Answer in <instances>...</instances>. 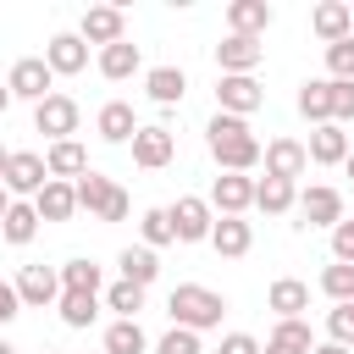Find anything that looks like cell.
I'll list each match as a JSON object with an SVG mask.
<instances>
[{
	"label": "cell",
	"instance_id": "bcb514c9",
	"mask_svg": "<svg viewBox=\"0 0 354 354\" xmlns=\"http://www.w3.org/2000/svg\"><path fill=\"white\" fill-rule=\"evenodd\" d=\"M310 354H354V348H343V343H315Z\"/></svg>",
	"mask_w": 354,
	"mask_h": 354
},
{
	"label": "cell",
	"instance_id": "d6a6232c",
	"mask_svg": "<svg viewBox=\"0 0 354 354\" xmlns=\"http://www.w3.org/2000/svg\"><path fill=\"white\" fill-rule=\"evenodd\" d=\"M72 194H77V210H88V216H100V210H105V199L116 194V183H111L105 171H94V166H88V171H83V177L72 183Z\"/></svg>",
	"mask_w": 354,
	"mask_h": 354
},
{
	"label": "cell",
	"instance_id": "7dc6e473",
	"mask_svg": "<svg viewBox=\"0 0 354 354\" xmlns=\"http://www.w3.org/2000/svg\"><path fill=\"white\" fill-rule=\"evenodd\" d=\"M6 210H11V194H6V188H0V221H6Z\"/></svg>",
	"mask_w": 354,
	"mask_h": 354
},
{
	"label": "cell",
	"instance_id": "2e32d148",
	"mask_svg": "<svg viewBox=\"0 0 354 354\" xmlns=\"http://www.w3.org/2000/svg\"><path fill=\"white\" fill-rule=\"evenodd\" d=\"M94 133H100V144H133V133H138L133 105H127V100H105V105L94 111Z\"/></svg>",
	"mask_w": 354,
	"mask_h": 354
},
{
	"label": "cell",
	"instance_id": "7c38bea8",
	"mask_svg": "<svg viewBox=\"0 0 354 354\" xmlns=\"http://www.w3.org/2000/svg\"><path fill=\"white\" fill-rule=\"evenodd\" d=\"M299 216H304L299 227H326V232H332V227L343 221V194H337L332 183H310V188L299 194Z\"/></svg>",
	"mask_w": 354,
	"mask_h": 354
},
{
	"label": "cell",
	"instance_id": "3957f363",
	"mask_svg": "<svg viewBox=\"0 0 354 354\" xmlns=\"http://www.w3.org/2000/svg\"><path fill=\"white\" fill-rule=\"evenodd\" d=\"M166 216H171V232H177V243H210L216 210L205 205V194H177V199L166 205Z\"/></svg>",
	"mask_w": 354,
	"mask_h": 354
},
{
	"label": "cell",
	"instance_id": "cb8c5ba5",
	"mask_svg": "<svg viewBox=\"0 0 354 354\" xmlns=\"http://www.w3.org/2000/svg\"><path fill=\"white\" fill-rule=\"evenodd\" d=\"M144 94L171 111V105H183V94H188V72H183V66H149V72H144Z\"/></svg>",
	"mask_w": 354,
	"mask_h": 354
},
{
	"label": "cell",
	"instance_id": "d6986e66",
	"mask_svg": "<svg viewBox=\"0 0 354 354\" xmlns=\"http://www.w3.org/2000/svg\"><path fill=\"white\" fill-rule=\"evenodd\" d=\"M266 310H277V321H304V310H310V282L277 277V282L266 288Z\"/></svg>",
	"mask_w": 354,
	"mask_h": 354
},
{
	"label": "cell",
	"instance_id": "ab89813d",
	"mask_svg": "<svg viewBox=\"0 0 354 354\" xmlns=\"http://www.w3.org/2000/svg\"><path fill=\"white\" fill-rule=\"evenodd\" d=\"M155 354H205V337L199 332H183V326H171L160 343H149Z\"/></svg>",
	"mask_w": 354,
	"mask_h": 354
},
{
	"label": "cell",
	"instance_id": "1f68e13d",
	"mask_svg": "<svg viewBox=\"0 0 354 354\" xmlns=\"http://www.w3.org/2000/svg\"><path fill=\"white\" fill-rule=\"evenodd\" d=\"M100 354H149V332H144L138 321H111Z\"/></svg>",
	"mask_w": 354,
	"mask_h": 354
},
{
	"label": "cell",
	"instance_id": "f35d334b",
	"mask_svg": "<svg viewBox=\"0 0 354 354\" xmlns=\"http://www.w3.org/2000/svg\"><path fill=\"white\" fill-rule=\"evenodd\" d=\"M326 343L354 348V304H332L326 310Z\"/></svg>",
	"mask_w": 354,
	"mask_h": 354
},
{
	"label": "cell",
	"instance_id": "b9f144b4",
	"mask_svg": "<svg viewBox=\"0 0 354 354\" xmlns=\"http://www.w3.org/2000/svg\"><path fill=\"white\" fill-rule=\"evenodd\" d=\"M332 122L337 127L354 122V83H332Z\"/></svg>",
	"mask_w": 354,
	"mask_h": 354
},
{
	"label": "cell",
	"instance_id": "6da1fadb",
	"mask_svg": "<svg viewBox=\"0 0 354 354\" xmlns=\"http://www.w3.org/2000/svg\"><path fill=\"white\" fill-rule=\"evenodd\" d=\"M205 149H210V160H216L221 171H243V177H249V171L260 166V149H266V144L254 138V127H249L243 116H221V111H216V116L205 122Z\"/></svg>",
	"mask_w": 354,
	"mask_h": 354
},
{
	"label": "cell",
	"instance_id": "f546056e",
	"mask_svg": "<svg viewBox=\"0 0 354 354\" xmlns=\"http://www.w3.org/2000/svg\"><path fill=\"white\" fill-rule=\"evenodd\" d=\"M293 205H299V188H293V183H282V177H254V210L288 216Z\"/></svg>",
	"mask_w": 354,
	"mask_h": 354
},
{
	"label": "cell",
	"instance_id": "ffe728a7",
	"mask_svg": "<svg viewBox=\"0 0 354 354\" xmlns=\"http://www.w3.org/2000/svg\"><path fill=\"white\" fill-rule=\"evenodd\" d=\"M94 66H100L105 83H127L133 72H144V50H138L133 39H122V44H105V50L94 55Z\"/></svg>",
	"mask_w": 354,
	"mask_h": 354
},
{
	"label": "cell",
	"instance_id": "f5cc1de1",
	"mask_svg": "<svg viewBox=\"0 0 354 354\" xmlns=\"http://www.w3.org/2000/svg\"><path fill=\"white\" fill-rule=\"evenodd\" d=\"M44 354H55V348H44Z\"/></svg>",
	"mask_w": 354,
	"mask_h": 354
},
{
	"label": "cell",
	"instance_id": "74e56055",
	"mask_svg": "<svg viewBox=\"0 0 354 354\" xmlns=\"http://www.w3.org/2000/svg\"><path fill=\"white\" fill-rule=\"evenodd\" d=\"M326 77L332 83H354V33L337 39V44H326Z\"/></svg>",
	"mask_w": 354,
	"mask_h": 354
},
{
	"label": "cell",
	"instance_id": "60d3db41",
	"mask_svg": "<svg viewBox=\"0 0 354 354\" xmlns=\"http://www.w3.org/2000/svg\"><path fill=\"white\" fill-rule=\"evenodd\" d=\"M332 260H337V266H354V221H348V216L332 227Z\"/></svg>",
	"mask_w": 354,
	"mask_h": 354
},
{
	"label": "cell",
	"instance_id": "277c9868",
	"mask_svg": "<svg viewBox=\"0 0 354 354\" xmlns=\"http://www.w3.org/2000/svg\"><path fill=\"white\" fill-rule=\"evenodd\" d=\"M6 94H11V100H28V105L50 100V94H55V72L44 66V55H22V61H11V72H6Z\"/></svg>",
	"mask_w": 354,
	"mask_h": 354
},
{
	"label": "cell",
	"instance_id": "8d00e7d4",
	"mask_svg": "<svg viewBox=\"0 0 354 354\" xmlns=\"http://www.w3.org/2000/svg\"><path fill=\"white\" fill-rule=\"evenodd\" d=\"M321 293H326L332 304H354V266H337V260H332V266L321 271Z\"/></svg>",
	"mask_w": 354,
	"mask_h": 354
},
{
	"label": "cell",
	"instance_id": "5bb4252c",
	"mask_svg": "<svg viewBox=\"0 0 354 354\" xmlns=\"http://www.w3.org/2000/svg\"><path fill=\"white\" fill-rule=\"evenodd\" d=\"M310 33H315L321 44L348 39V33H354V6H348V0H321V6L310 11Z\"/></svg>",
	"mask_w": 354,
	"mask_h": 354
},
{
	"label": "cell",
	"instance_id": "4316f807",
	"mask_svg": "<svg viewBox=\"0 0 354 354\" xmlns=\"http://www.w3.org/2000/svg\"><path fill=\"white\" fill-rule=\"evenodd\" d=\"M33 210H39V221H72L77 216V194H72V183H44L39 194H33Z\"/></svg>",
	"mask_w": 354,
	"mask_h": 354
},
{
	"label": "cell",
	"instance_id": "9c48e42d",
	"mask_svg": "<svg viewBox=\"0 0 354 354\" xmlns=\"http://www.w3.org/2000/svg\"><path fill=\"white\" fill-rule=\"evenodd\" d=\"M77 39L83 44H122L127 39V11L122 6H88L83 17H77Z\"/></svg>",
	"mask_w": 354,
	"mask_h": 354
},
{
	"label": "cell",
	"instance_id": "c3c4849f",
	"mask_svg": "<svg viewBox=\"0 0 354 354\" xmlns=\"http://www.w3.org/2000/svg\"><path fill=\"white\" fill-rule=\"evenodd\" d=\"M6 111H11V94H6V83H0V116H6Z\"/></svg>",
	"mask_w": 354,
	"mask_h": 354
},
{
	"label": "cell",
	"instance_id": "7a4b0ae2",
	"mask_svg": "<svg viewBox=\"0 0 354 354\" xmlns=\"http://www.w3.org/2000/svg\"><path fill=\"white\" fill-rule=\"evenodd\" d=\"M166 315H171V326H183V332H216L221 326V315H227V299L216 293V288H205V282H177L171 293H166Z\"/></svg>",
	"mask_w": 354,
	"mask_h": 354
},
{
	"label": "cell",
	"instance_id": "7bdbcfd3",
	"mask_svg": "<svg viewBox=\"0 0 354 354\" xmlns=\"http://www.w3.org/2000/svg\"><path fill=\"white\" fill-rule=\"evenodd\" d=\"M216 354H260V337H254V332H227Z\"/></svg>",
	"mask_w": 354,
	"mask_h": 354
},
{
	"label": "cell",
	"instance_id": "4fadbf2b",
	"mask_svg": "<svg viewBox=\"0 0 354 354\" xmlns=\"http://www.w3.org/2000/svg\"><path fill=\"white\" fill-rule=\"evenodd\" d=\"M11 288H17L22 310H50V304L61 299V277H55V266H22Z\"/></svg>",
	"mask_w": 354,
	"mask_h": 354
},
{
	"label": "cell",
	"instance_id": "d590c367",
	"mask_svg": "<svg viewBox=\"0 0 354 354\" xmlns=\"http://www.w3.org/2000/svg\"><path fill=\"white\" fill-rule=\"evenodd\" d=\"M144 293H149V288H133V282H122V277H116V282H111L100 299H105V310H116V321H138Z\"/></svg>",
	"mask_w": 354,
	"mask_h": 354
},
{
	"label": "cell",
	"instance_id": "f6af8a7d",
	"mask_svg": "<svg viewBox=\"0 0 354 354\" xmlns=\"http://www.w3.org/2000/svg\"><path fill=\"white\" fill-rule=\"evenodd\" d=\"M17 315H22V299H17V288L0 277V326H11Z\"/></svg>",
	"mask_w": 354,
	"mask_h": 354
},
{
	"label": "cell",
	"instance_id": "44dd1931",
	"mask_svg": "<svg viewBox=\"0 0 354 354\" xmlns=\"http://www.w3.org/2000/svg\"><path fill=\"white\" fill-rule=\"evenodd\" d=\"M44 171H50L55 183H77V177L88 171V149H83V138H61V144H50V149H44Z\"/></svg>",
	"mask_w": 354,
	"mask_h": 354
},
{
	"label": "cell",
	"instance_id": "8fae6325",
	"mask_svg": "<svg viewBox=\"0 0 354 354\" xmlns=\"http://www.w3.org/2000/svg\"><path fill=\"white\" fill-rule=\"evenodd\" d=\"M260 105H266V88L254 77H216V111L221 116H243L249 122Z\"/></svg>",
	"mask_w": 354,
	"mask_h": 354
},
{
	"label": "cell",
	"instance_id": "484cf974",
	"mask_svg": "<svg viewBox=\"0 0 354 354\" xmlns=\"http://www.w3.org/2000/svg\"><path fill=\"white\" fill-rule=\"evenodd\" d=\"M299 116L310 127H326L332 122V77H304L299 83Z\"/></svg>",
	"mask_w": 354,
	"mask_h": 354
},
{
	"label": "cell",
	"instance_id": "603a6c76",
	"mask_svg": "<svg viewBox=\"0 0 354 354\" xmlns=\"http://www.w3.org/2000/svg\"><path fill=\"white\" fill-rule=\"evenodd\" d=\"M354 144H348V133L337 127V122H326V127H310V144H304V155H310V166H343V155H348Z\"/></svg>",
	"mask_w": 354,
	"mask_h": 354
},
{
	"label": "cell",
	"instance_id": "836d02e7",
	"mask_svg": "<svg viewBox=\"0 0 354 354\" xmlns=\"http://www.w3.org/2000/svg\"><path fill=\"white\" fill-rule=\"evenodd\" d=\"M55 310H61V326L83 332V326H94V315H100V293H61Z\"/></svg>",
	"mask_w": 354,
	"mask_h": 354
},
{
	"label": "cell",
	"instance_id": "30bf717a",
	"mask_svg": "<svg viewBox=\"0 0 354 354\" xmlns=\"http://www.w3.org/2000/svg\"><path fill=\"white\" fill-rule=\"evenodd\" d=\"M205 205H210L216 216H243V210H254V177H243V171H221V177L210 183Z\"/></svg>",
	"mask_w": 354,
	"mask_h": 354
},
{
	"label": "cell",
	"instance_id": "816d5d0a",
	"mask_svg": "<svg viewBox=\"0 0 354 354\" xmlns=\"http://www.w3.org/2000/svg\"><path fill=\"white\" fill-rule=\"evenodd\" d=\"M0 354H17V348H11V343H6V337H0Z\"/></svg>",
	"mask_w": 354,
	"mask_h": 354
},
{
	"label": "cell",
	"instance_id": "5b68a950",
	"mask_svg": "<svg viewBox=\"0 0 354 354\" xmlns=\"http://www.w3.org/2000/svg\"><path fill=\"white\" fill-rule=\"evenodd\" d=\"M77 122H83V111H77V100L72 94H50V100H39L33 105V133H44L50 144H61V138H77Z\"/></svg>",
	"mask_w": 354,
	"mask_h": 354
},
{
	"label": "cell",
	"instance_id": "9a60e30c",
	"mask_svg": "<svg viewBox=\"0 0 354 354\" xmlns=\"http://www.w3.org/2000/svg\"><path fill=\"white\" fill-rule=\"evenodd\" d=\"M44 66H50L55 77H77V72L88 66V44H83L77 33H50V44H44Z\"/></svg>",
	"mask_w": 354,
	"mask_h": 354
},
{
	"label": "cell",
	"instance_id": "e0dca14e",
	"mask_svg": "<svg viewBox=\"0 0 354 354\" xmlns=\"http://www.w3.org/2000/svg\"><path fill=\"white\" fill-rule=\"evenodd\" d=\"M260 160H266V177H282V183L304 177V166H310V155H304L299 138H271V144L260 149Z\"/></svg>",
	"mask_w": 354,
	"mask_h": 354
},
{
	"label": "cell",
	"instance_id": "ac0fdd59",
	"mask_svg": "<svg viewBox=\"0 0 354 354\" xmlns=\"http://www.w3.org/2000/svg\"><path fill=\"white\" fill-rule=\"evenodd\" d=\"M210 249H216L221 260H243V254L254 249V227H249L243 216H216V227H210Z\"/></svg>",
	"mask_w": 354,
	"mask_h": 354
},
{
	"label": "cell",
	"instance_id": "7402d4cb",
	"mask_svg": "<svg viewBox=\"0 0 354 354\" xmlns=\"http://www.w3.org/2000/svg\"><path fill=\"white\" fill-rule=\"evenodd\" d=\"M277 22V11L266 0H232L227 6V33H243V39H266V28Z\"/></svg>",
	"mask_w": 354,
	"mask_h": 354
},
{
	"label": "cell",
	"instance_id": "83f0119b",
	"mask_svg": "<svg viewBox=\"0 0 354 354\" xmlns=\"http://www.w3.org/2000/svg\"><path fill=\"white\" fill-rule=\"evenodd\" d=\"M310 348H315L310 321H277V326H271V337L260 343V354H310Z\"/></svg>",
	"mask_w": 354,
	"mask_h": 354
},
{
	"label": "cell",
	"instance_id": "d4e9b609",
	"mask_svg": "<svg viewBox=\"0 0 354 354\" xmlns=\"http://www.w3.org/2000/svg\"><path fill=\"white\" fill-rule=\"evenodd\" d=\"M39 210H33V199H11V210H6V221H0V238L11 243V249H28L33 238H39Z\"/></svg>",
	"mask_w": 354,
	"mask_h": 354
},
{
	"label": "cell",
	"instance_id": "681fc988",
	"mask_svg": "<svg viewBox=\"0 0 354 354\" xmlns=\"http://www.w3.org/2000/svg\"><path fill=\"white\" fill-rule=\"evenodd\" d=\"M343 171H348V177H354V149H348V155H343Z\"/></svg>",
	"mask_w": 354,
	"mask_h": 354
},
{
	"label": "cell",
	"instance_id": "8992f818",
	"mask_svg": "<svg viewBox=\"0 0 354 354\" xmlns=\"http://www.w3.org/2000/svg\"><path fill=\"white\" fill-rule=\"evenodd\" d=\"M133 166H144V171H160V166H171L177 160V133L166 127V122H138V133H133Z\"/></svg>",
	"mask_w": 354,
	"mask_h": 354
},
{
	"label": "cell",
	"instance_id": "f907efd6",
	"mask_svg": "<svg viewBox=\"0 0 354 354\" xmlns=\"http://www.w3.org/2000/svg\"><path fill=\"white\" fill-rule=\"evenodd\" d=\"M6 160H11V149H6V144H0V177H6Z\"/></svg>",
	"mask_w": 354,
	"mask_h": 354
},
{
	"label": "cell",
	"instance_id": "f1b7e54d",
	"mask_svg": "<svg viewBox=\"0 0 354 354\" xmlns=\"http://www.w3.org/2000/svg\"><path fill=\"white\" fill-rule=\"evenodd\" d=\"M116 266H122V282H133V288H149V282L160 277V254L144 249V243H127V249L116 254Z\"/></svg>",
	"mask_w": 354,
	"mask_h": 354
},
{
	"label": "cell",
	"instance_id": "ba28073f",
	"mask_svg": "<svg viewBox=\"0 0 354 354\" xmlns=\"http://www.w3.org/2000/svg\"><path fill=\"white\" fill-rule=\"evenodd\" d=\"M50 183V171H44V155H33V149H11V160H6V177H0V188L11 194V199H33L39 188Z\"/></svg>",
	"mask_w": 354,
	"mask_h": 354
},
{
	"label": "cell",
	"instance_id": "52a82bcc",
	"mask_svg": "<svg viewBox=\"0 0 354 354\" xmlns=\"http://www.w3.org/2000/svg\"><path fill=\"white\" fill-rule=\"evenodd\" d=\"M260 61H266V39L227 33V39L216 44V77H254Z\"/></svg>",
	"mask_w": 354,
	"mask_h": 354
},
{
	"label": "cell",
	"instance_id": "e575fe53",
	"mask_svg": "<svg viewBox=\"0 0 354 354\" xmlns=\"http://www.w3.org/2000/svg\"><path fill=\"white\" fill-rule=\"evenodd\" d=\"M138 243H144V249H166V243H177V232H171V216H166V205H149V210L138 216Z\"/></svg>",
	"mask_w": 354,
	"mask_h": 354
},
{
	"label": "cell",
	"instance_id": "4dcf8cb0",
	"mask_svg": "<svg viewBox=\"0 0 354 354\" xmlns=\"http://www.w3.org/2000/svg\"><path fill=\"white\" fill-rule=\"evenodd\" d=\"M55 277H61V293H105V271H100L94 260H83V254L66 260Z\"/></svg>",
	"mask_w": 354,
	"mask_h": 354
},
{
	"label": "cell",
	"instance_id": "ee69618b",
	"mask_svg": "<svg viewBox=\"0 0 354 354\" xmlns=\"http://www.w3.org/2000/svg\"><path fill=\"white\" fill-rule=\"evenodd\" d=\"M133 216V199H127V188H116L111 199H105V210H100V221H127Z\"/></svg>",
	"mask_w": 354,
	"mask_h": 354
}]
</instances>
